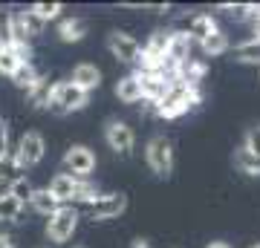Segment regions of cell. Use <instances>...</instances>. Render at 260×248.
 <instances>
[{
    "instance_id": "6da1fadb",
    "label": "cell",
    "mask_w": 260,
    "mask_h": 248,
    "mask_svg": "<svg viewBox=\"0 0 260 248\" xmlns=\"http://www.w3.org/2000/svg\"><path fill=\"white\" fill-rule=\"evenodd\" d=\"M87 98H90V92L78 90L73 81H61V84H55V87H52L47 107L52 113H58V116H64V113H73V110L87 107Z\"/></svg>"
},
{
    "instance_id": "7a4b0ae2",
    "label": "cell",
    "mask_w": 260,
    "mask_h": 248,
    "mask_svg": "<svg viewBox=\"0 0 260 248\" xmlns=\"http://www.w3.org/2000/svg\"><path fill=\"white\" fill-rule=\"evenodd\" d=\"M145 156H148L150 170H153L159 179H168V176L174 173V147H171V141H168L165 136H153L150 138Z\"/></svg>"
},
{
    "instance_id": "3957f363",
    "label": "cell",
    "mask_w": 260,
    "mask_h": 248,
    "mask_svg": "<svg viewBox=\"0 0 260 248\" xmlns=\"http://www.w3.org/2000/svg\"><path fill=\"white\" fill-rule=\"evenodd\" d=\"M75 228H78V211L61 205L47 222V237L52 239V242H67V239L75 234Z\"/></svg>"
},
{
    "instance_id": "277c9868",
    "label": "cell",
    "mask_w": 260,
    "mask_h": 248,
    "mask_svg": "<svg viewBox=\"0 0 260 248\" xmlns=\"http://www.w3.org/2000/svg\"><path fill=\"white\" fill-rule=\"evenodd\" d=\"M64 167L70 170V176L75 179H87L95 170V153L84 145H73L64 153Z\"/></svg>"
},
{
    "instance_id": "5b68a950",
    "label": "cell",
    "mask_w": 260,
    "mask_h": 248,
    "mask_svg": "<svg viewBox=\"0 0 260 248\" xmlns=\"http://www.w3.org/2000/svg\"><path fill=\"white\" fill-rule=\"evenodd\" d=\"M44 153H47L44 136H41V133H35V130H29V133H23V136H20V145H18L15 159H18L20 167H32V165H38V162L44 159Z\"/></svg>"
},
{
    "instance_id": "8992f818",
    "label": "cell",
    "mask_w": 260,
    "mask_h": 248,
    "mask_svg": "<svg viewBox=\"0 0 260 248\" xmlns=\"http://www.w3.org/2000/svg\"><path fill=\"white\" fill-rule=\"evenodd\" d=\"M124 208H127V196L124 193H104V196H95L90 202L93 220H113V217L124 214Z\"/></svg>"
},
{
    "instance_id": "52a82bcc",
    "label": "cell",
    "mask_w": 260,
    "mask_h": 248,
    "mask_svg": "<svg viewBox=\"0 0 260 248\" xmlns=\"http://www.w3.org/2000/svg\"><path fill=\"white\" fill-rule=\"evenodd\" d=\"M107 49H110L119 61H124V64H136L139 55H142V46L130 35H124V32H110V35H107Z\"/></svg>"
},
{
    "instance_id": "ba28073f",
    "label": "cell",
    "mask_w": 260,
    "mask_h": 248,
    "mask_svg": "<svg viewBox=\"0 0 260 248\" xmlns=\"http://www.w3.org/2000/svg\"><path fill=\"white\" fill-rule=\"evenodd\" d=\"M104 138H107L110 150H116V153H121V156H127L130 150H133V141H136L133 130H130L124 121H110L107 130H104Z\"/></svg>"
},
{
    "instance_id": "9c48e42d",
    "label": "cell",
    "mask_w": 260,
    "mask_h": 248,
    "mask_svg": "<svg viewBox=\"0 0 260 248\" xmlns=\"http://www.w3.org/2000/svg\"><path fill=\"white\" fill-rule=\"evenodd\" d=\"M49 196L55 199L58 205L61 202H67V199H75V191H78V179L75 176H70V173H58L52 182H49Z\"/></svg>"
},
{
    "instance_id": "30bf717a",
    "label": "cell",
    "mask_w": 260,
    "mask_h": 248,
    "mask_svg": "<svg viewBox=\"0 0 260 248\" xmlns=\"http://www.w3.org/2000/svg\"><path fill=\"white\" fill-rule=\"evenodd\" d=\"M73 84L84 92L95 90V87L102 84V69H99L95 64H78L73 69Z\"/></svg>"
},
{
    "instance_id": "8fae6325",
    "label": "cell",
    "mask_w": 260,
    "mask_h": 248,
    "mask_svg": "<svg viewBox=\"0 0 260 248\" xmlns=\"http://www.w3.org/2000/svg\"><path fill=\"white\" fill-rule=\"evenodd\" d=\"M116 95H119V101H124V104L142 101L139 78H136V75H124V78H119V84H116Z\"/></svg>"
},
{
    "instance_id": "7c38bea8",
    "label": "cell",
    "mask_w": 260,
    "mask_h": 248,
    "mask_svg": "<svg viewBox=\"0 0 260 248\" xmlns=\"http://www.w3.org/2000/svg\"><path fill=\"white\" fill-rule=\"evenodd\" d=\"M58 35H61V41H64V44H78V41L87 35V20H81V18H67V20H61Z\"/></svg>"
},
{
    "instance_id": "4fadbf2b",
    "label": "cell",
    "mask_w": 260,
    "mask_h": 248,
    "mask_svg": "<svg viewBox=\"0 0 260 248\" xmlns=\"http://www.w3.org/2000/svg\"><path fill=\"white\" fill-rule=\"evenodd\" d=\"M211 32H217V23H214L211 15H197L188 26V38H197V41H205Z\"/></svg>"
},
{
    "instance_id": "5bb4252c",
    "label": "cell",
    "mask_w": 260,
    "mask_h": 248,
    "mask_svg": "<svg viewBox=\"0 0 260 248\" xmlns=\"http://www.w3.org/2000/svg\"><path fill=\"white\" fill-rule=\"evenodd\" d=\"M29 202H32V208H35L38 214H44V217H52V214L61 208V205L49 196V191L44 188V191H32V196H29Z\"/></svg>"
},
{
    "instance_id": "9a60e30c",
    "label": "cell",
    "mask_w": 260,
    "mask_h": 248,
    "mask_svg": "<svg viewBox=\"0 0 260 248\" xmlns=\"http://www.w3.org/2000/svg\"><path fill=\"white\" fill-rule=\"evenodd\" d=\"M234 167H237L240 173H246V176H260V159H254L251 153H246L243 147L234 153Z\"/></svg>"
},
{
    "instance_id": "2e32d148",
    "label": "cell",
    "mask_w": 260,
    "mask_h": 248,
    "mask_svg": "<svg viewBox=\"0 0 260 248\" xmlns=\"http://www.w3.org/2000/svg\"><path fill=\"white\" fill-rule=\"evenodd\" d=\"M200 44H203V52L205 55H223L225 49H229V38L223 35V32H220V29H217V32H211V35L205 38V41H200Z\"/></svg>"
},
{
    "instance_id": "e0dca14e",
    "label": "cell",
    "mask_w": 260,
    "mask_h": 248,
    "mask_svg": "<svg viewBox=\"0 0 260 248\" xmlns=\"http://www.w3.org/2000/svg\"><path fill=\"white\" fill-rule=\"evenodd\" d=\"M12 81L18 84L20 90L29 92L38 81H41V78H38V73H35V66H32V64H20L18 69H15V75H12Z\"/></svg>"
},
{
    "instance_id": "ac0fdd59",
    "label": "cell",
    "mask_w": 260,
    "mask_h": 248,
    "mask_svg": "<svg viewBox=\"0 0 260 248\" xmlns=\"http://www.w3.org/2000/svg\"><path fill=\"white\" fill-rule=\"evenodd\" d=\"M18 18H20V26H23V32H26V38H38L41 32H44V20L38 18L32 9H26V12H18Z\"/></svg>"
},
{
    "instance_id": "d6986e66",
    "label": "cell",
    "mask_w": 260,
    "mask_h": 248,
    "mask_svg": "<svg viewBox=\"0 0 260 248\" xmlns=\"http://www.w3.org/2000/svg\"><path fill=\"white\" fill-rule=\"evenodd\" d=\"M32 191H35V188L29 185L26 176H18V179H12V185H9V196H12V199H18L20 205H26V202H29Z\"/></svg>"
},
{
    "instance_id": "ffe728a7",
    "label": "cell",
    "mask_w": 260,
    "mask_h": 248,
    "mask_svg": "<svg viewBox=\"0 0 260 248\" xmlns=\"http://www.w3.org/2000/svg\"><path fill=\"white\" fill-rule=\"evenodd\" d=\"M20 211H23V205H20L18 199H12L9 193H3V196H0V220L18 222Z\"/></svg>"
},
{
    "instance_id": "44dd1931",
    "label": "cell",
    "mask_w": 260,
    "mask_h": 248,
    "mask_svg": "<svg viewBox=\"0 0 260 248\" xmlns=\"http://www.w3.org/2000/svg\"><path fill=\"white\" fill-rule=\"evenodd\" d=\"M20 66V58L15 55L12 46H0V75H15V69Z\"/></svg>"
},
{
    "instance_id": "7402d4cb",
    "label": "cell",
    "mask_w": 260,
    "mask_h": 248,
    "mask_svg": "<svg viewBox=\"0 0 260 248\" xmlns=\"http://www.w3.org/2000/svg\"><path fill=\"white\" fill-rule=\"evenodd\" d=\"M20 173H23V167L18 165L15 153H3L0 156V179H18Z\"/></svg>"
},
{
    "instance_id": "603a6c76",
    "label": "cell",
    "mask_w": 260,
    "mask_h": 248,
    "mask_svg": "<svg viewBox=\"0 0 260 248\" xmlns=\"http://www.w3.org/2000/svg\"><path fill=\"white\" fill-rule=\"evenodd\" d=\"M243 150L251 153L254 159H260V124H254V127L246 130V145H243Z\"/></svg>"
},
{
    "instance_id": "cb8c5ba5",
    "label": "cell",
    "mask_w": 260,
    "mask_h": 248,
    "mask_svg": "<svg viewBox=\"0 0 260 248\" xmlns=\"http://www.w3.org/2000/svg\"><path fill=\"white\" fill-rule=\"evenodd\" d=\"M61 9H64L61 3H35V6H32V12H35L44 23H47V20H52V18H58V15H61Z\"/></svg>"
},
{
    "instance_id": "d4e9b609",
    "label": "cell",
    "mask_w": 260,
    "mask_h": 248,
    "mask_svg": "<svg viewBox=\"0 0 260 248\" xmlns=\"http://www.w3.org/2000/svg\"><path fill=\"white\" fill-rule=\"evenodd\" d=\"M15 38H12V20L9 12H0V46H12Z\"/></svg>"
},
{
    "instance_id": "484cf974",
    "label": "cell",
    "mask_w": 260,
    "mask_h": 248,
    "mask_svg": "<svg viewBox=\"0 0 260 248\" xmlns=\"http://www.w3.org/2000/svg\"><path fill=\"white\" fill-rule=\"evenodd\" d=\"M9 153V124L0 119V156Z\"/></svg>"
},
{
    "instance_id": "4316f807",
    "label": "cell",
    "mask_w": 260,
    "mask_h": 248,
    "mask_svg": "<svg viewBox=\"0 0 260 248\" xmlns=\"http://www.w3.org/2000/svg\"><path fill=\"white\" fill-rule=\"evenodd\" d=\"M249 44H254V46L260 44V18H254V23H251V41Z\"/></svg>"
},
{
    "instance_id": "83f0119b",
    "label": "cell",
    "mask_w": 260,
    "mask_h": 248,
    "mask_svg": "<svg viewBox=\"0 0 260 248\" xmlns=\"http://www.w3.org/2000/svg\"><path fill=\"white\" fill-rule=\"evenodd\" d=\"M130 248H150V239H133V245H130Z\"/></svg>"
},
{
    "instance_id": "f1b7e54d",
    "label": "cell",
    "mask_w": 260,
    "mask_h": 248,
    "mask_svg": "<svg viewBox=\"0 0 260 248\" xmlns=\"http://www.w3.org/2000/svg\"><path fill=\"white\" fill-rule=\"evenodd\" d=\"M0 248H12V242H9V237H3V234H0Z\"/></svg>"
},
{
    "instance_id": "f546056e",
    "label": "cell",
    "mask_w": 260,
    "mask_h": 248,
    "mask_svg": "<svg viewBox=\"0 0 260 248\" xmlns=\"http://www.w3.org/2000/svg\"><path fill=\"white\" fill-rule=\"evenodd\" d=\"M205 248H232L229 242H211V245H205Z\"/></svg>"
},
{
    "instance_id": "4dcf8cb0",
    "label": "cell",
    "mask_w": 260,
    "mask_h": 248,
    "mask_svg": "<svg viewBox=\"0 0 260 248\" xmlns=\"http://www.w3.org/2000/svg\"><path fill=\"white\" fill-rule=\"evenodd\" d=\"M75 248H87V245H75Z\"/></svg>"
},
{
    "instance_id": "1f68e13d",
    "label": "cell",
    "mask_w": 260,
    "mask_h": 248,
    "mask_svg": "<svg viewBox=\"0 0 260 248\" xmlns=\"http://www.w3.org/2000/svg\"><path fill=\"white\" fill-rule=\"evenodd\" d=\"M251 248H260V245H251Z\"/></svg>"
}]
</instances>
